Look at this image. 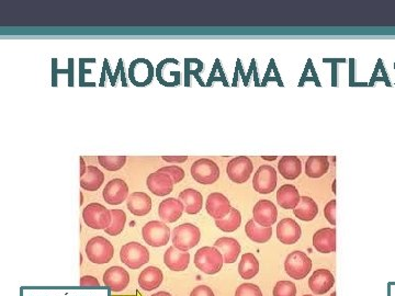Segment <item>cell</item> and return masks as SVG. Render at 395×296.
I'll return each mask as SVG.
<instances>
[{
  "instance_id": "30bf717a",
  "label": "cell",
  "mask_w": 395,
  "mask_h": 296,
  "mask_svg": "<svg viewBox=\"0 0 395 296\" xmlns=\"http://www.w3.org/2000/svg\"><path fill=\"white\" fill-rule=\"evenodd\" d=\"M277 171L269 165H263L259 167L254 176L253 186L255 191L261 194H269L274 191L277 186Z\"/></svg>"
},
{
  "instance_id": "4dcf8cb0",
  "label": "cell",
  "mask_w": 395,
  "mask_h": 296,
  "mask_svg": "<svg viewBox=\"0 0 395 296\" xmlns=\"http://www.w3.org/2000/svg\"><path fill=\"white\" fill-rule=\"evenodd\" d=\"M259 272V262L254 253H244L240 264H238V273L245 280H251L256 277Z\"/></svg>"
},
{
  "instance_id": "1f68e13d",
  "label": "cell",
  "mask_w": 395,
  "mask_h": 296,
  "mask_svg": "<svg viewBox=\"0 0 395 296\" xmlns=\"http://www.w3.org/2000/svg\"><path fill=\"white\" fill-rule=\"evenodd\" d=\"M241 224H242L241 213L237 209H234V207H232L230 214L224 217V219L215 221V225L219 227L221 231L225 233L235 232L240 228Z\"/></svg>"
},
{
  "instance_id": "d4e9b609",
  "label": "cell",
  "mask_w": 395,
  "mask_h": 296,
  "mask_svg": "<svg viewBox=\"0 0 395 296\" xmlns=\"http://www.w3.org/2000/svg\"><path fill=\"white\" fill-rule=\"evenodd\" d=\"M329 169L327 156H310L305 164V174L309 178L318 179L323 177Z\"/></svg>"
},
{
  "instance_id": "277c9868",
  "label": "cell",
  "mask_w": 395,
  "mask_h": 296,
  "mask_svg": "<svg viewBox=\"0 0 395 296\" xmlns=\"http://www.w3.org/2000/svg\"><path fill=\"white\" fill-rule=\"evenodd\" d=\"M82 219L85 224L92 230H106L111 225L112 214L105 205L90 203L82 211Z\"/></svg>"
},
{
  "instance_id": "52a82bcc",
  "label": "cell",
  "mask_w": 395,
  "mask_h": 296,
  "mask_svg": "<svg viewBox=\"0 0 395 296\" xmlns=\"http://www.w3.org/2000/svg\"><path fill=\"white\" fill-rule=\"evenodd\" d=\"M144 240L152 247H164L170 239V228L164 222L150 221L142 230Z\"/></svg>"
},
{
  "instance_id": "ab89813d",
  "label": "cell",
  "mask_w": 395,
  "mask_h": 296,
  "mask_svg": "<svg viewBox=\"0 0 395 296\" xmlns=\"http://www.w3.org/2000/svg\"><path fill=\"white\" fill-rule=\"evenodd\" d=\"M79 284L81 287H99V285H100L98 279L95 277H91V275H85V277H82L80 279Z\"/></svg>"
},
{
  "instance_id": "603a6c76",
  "label": "cell",
  "mask_w": 395,
  "mask_h": 296,
  "mask_svg": "<svg viewBox=\"0 0 395 296\" xmlns=\"http://www.w3.org/2000/svg\"><path fill=\"white\" fill-rule=\"evenodd\" d=\"M301 195L298 189L292 184H284L277 192L278 204L284 210H294L299 205Z\"/></svg>"
},
{
  "instance_id": "ba28073f",
  "label": "cell",
  "mask_w": 395,
  "mask_h": 296,
  "mask_svg": "<svg viewBox=\"0 0 395 296\" xmlns=\"http://www.w3.org/2000/svg\"><path fill=\"white\" fill-rule=\"evenodd\" d=\"M284 270L290 278L305 279L312 270V260L302 251H293L285 259Z\"/></svg>"
},
{
  "instance_id": "5bb4252c",
  "label": "cell",
  "mask_w": 395,
  "mask_h": 296,
  "mask_svg": "<svg viewBox=\"0 0 395 296\" xmlns=\"http://www.w3.org/2000/svg\"><path fill=\"white\" fill-rule=\"evenodd\" d=\"M146 184L153 194L157 196H166L173 192L175 183L167 174L157 170L147 177Z\"/></svg>"
},
{
  "instance_id": "9c48e42d",
  "label": "cell",
  "mask_w": 395,
  "mask_h": 296,
  "mask_svg": "<svg viewBox=\"0 0 395 296\" xmlns=\"http://www.w3.org/2000/svg\"><path fill=\"white\" fill-rule=\"evenodd\" d=\"M254 171V165L247 156H238L227 164L226 174L234 183H245Z\"/></svg>"
},
{
  "instance_id": "b9f144b4",
  "label": "cell",
  "mask_w": 395,
  "mask_h": 296,
  "mask_svg": "<svg viewBox=\"0 0 395 296\" xmlns=\"http://www.w3.org/2000/svg\"><path fill=\"white\" fill-rule=\"evenodd\" d=\"M80 166H81V170H80V178H81V177L85 175L86 169H87L86 164H85V162H84V158H82V157H80Z\"/></svg>"
},
{
  "instance_id": "74e56055",
  "label": "cell",
  "mask_w": 395,
  "mask_h": 296,
  "mask_svg": "<svg viewBox=\"0 0 395 296\" xmlns=\"http://www.w3.org/2000/svg\"><path fill=\"white\" fill-rule=\"evenodd\" d=\"M324 215L330 225H336V200H330L325 205Z\"/></svg>"
},
{
  "instance_id": "ee69618b",
  "label": "cell",
  "mask_w": 395,
  "mask_h": 296,
  "mask_svg": "<svg viewBox=\"0 0 395 296\" xmlns=\"http://www.w3.org/2000/svg\"><path fill=\"white\" fill-rule=\"evenodd\" d=\"M335 184H336V181L334 180V183H332V192L336 193V188H335Z\"/></svg>"
},
{
  "instance_id": "3957f363",
  "label": "cell",
  "mask_w": 395,
  "mask_h": 296,
  "mask_svg": "<svg viewBox=\"0 0 395 296\" xmlns=\"http://www.w3.org/2000/svg\"><path fill=\"white\" fill-rule=\"evenodd\" d=\"M88 260L96 264L110 262L114 254L112 243L102 236H96L87 242L85 248Z\"/></svg>"
},
{
  "instance_id": "4316f807",
  "label": "cell",
  "mask_w": 395,
  "mask_h": 296,
  "mask_svg": "<svg viewBox=\"0 0 395 296\" xmlns=\"http://www.w3.org/2000/svg\"><path fill=\"white\" fill-rule=\"evenodd\" d=\"M179 200L185 205V211L188 214H198L203 206V196L195 189H186L180 192Z\"/></svg>"
},
{
  "instance_id": "484cf974",
  "label": "cell",
  "mask_w": 395,
  "mask_h": 296,
  "mask_svg": "<svg viewBox=\"0 0 395 296\" xmlns=\"http://www.w3.org/2000/svg\"><path fill=\"white\" fill-rule=\"evenodd\" d=\"M163 279L164 275L159 268L147 267L139 274L138 284L144 291H153L162 284Z\"/></svg>"
},
{
  "instance_id": "8992f818",
  "label": "cell",
  "mask_w": 395,
  "mask_h": 296,
  "mask_svg": "<svg viewBox=\"0 0 395 296\" xmlns=\"http://www.w3.org/2000/svg\"><path fill=\"white\" fill-rule=\"evenodd\" d=\"M120 259L130 269L136 270L149 261V251L139 242H128L121 248Z\"/></svg>"
},
{
  "instance_id": "f6af8a7d",
  "label": "cell",
  "mask_w": 395,
  "mask_h": 296,
  "mask_svg": "<svg viewBox=\"0 0 395 296\" xmlns=\"http://www.w3.org/2000/svg\"><path fill=\"white\" fill-rule=\"evenodd\" d=\"M329 296H336V293H335V292H334V293H331Z\"/></svg>"
},
{
  "instance_id": "f1b7e54d",
  "label": "cell",
  "mask_w": 395,
  "mask_h": 296,
  "mask_svg": "<svg viewBox=\"0 0 395 296\" xmlns=\"http://www.w3.org/2000/svg\"><path fill=\"white\" fill-rule=\"evenodd\" d=\"M293 213L299 220L303 222H311L319 214V206L311 197L301 196L300 203L293 210Z\"/></svg>"
},
{
  "instance_id": "f546056e",
  "label": "cell",
  "mask_w": 395,
  "mask_h": 296,
  "mask_svg": "<svg viewBox=\"0 0 395 296\" xmlns=\"http://www.w3.org/2000/svg\"><path fill=\"white\" fill-rule=\"evenodd\" d=\"M245 233L249 239L257 242L264 243L267 242L272 236V228L271 227H263L257 224L254 220L247 222L245 226Z\"/></svg>"
},
{
  "instance_id": "7a4b0ae2",
  "label": "cell",
  "mask_w": 395,
  "mask_h": 296,
  "mask_svg": "<svg viewBox=\"0 0 395 296\" xmlns=\"http://www.w3.org/2000/svg\"><path fill=\"white\" fill-rule=\"evenodd\" d=\"M171 236H173L171 240H173L175 248L180 251H188L199 243L201 239V232L199 227L191 224V223H185V224L175 227Z\"/></svg>"
},
{
  "instance_id": "ffe728a7",
  "label": "cell",
  "mask_w": 395,
  "mask_h": 296,
  "mask_svg": "<svg viewBox=\"0 0 395 296\" xmlns=\"http://www.w3.org/2000/svg\"><path fill=\"white\" fill-rule=\"evenodd\" d=\"M164 262L171 271H185L190 262V253L188 251H180L171 246L164 254Z\"/></svg>"
},
{
  "instance_id": "2e32d148",
  "label": "cell",
  "mask_w": 395,
  "mask_h": 296,
  "mask_svg": "<svg viewBox=\"0 0 395 296\" xmlns=\"http://www.w3.org/2000/svg\"><path fill=\"white\" fill-rule=\"evenodd\" d=\"M302 235L300 225L292 219H283L277 225V237L284 245H294Z\"/></svg>"
},
{
  "instance_id": "ac0fdd59",
  "label": "cell",
  "mask_w": 395,
  "mask_h": 296,
  "mask_svg": "<svg viewBox=\"0 0 395 296\" xmlns=\"http://www.w3.org/2000/svg\"><path fill=\"white\" fill-rule=\"evenodd\" d=\"M185 211L183 202L176 197H168L160 202L158 206V215L165 223H175L178 221Z\"/></svg>"
},
{
  "instance_id": "9a60e30c",
  "label": "cell",
  "mask_w": 395,
  "mask_h": 296,
  "mask_svg": "<svg viewBox=\"0 0 395 296\" xmlns=\"http://www.w3.org/2000/svg\"><path fill=\"white\" fill-rule=\"evenodd\" d=\"M103 283L113 292H121L130 283V274L122 267H111L103 274Z\"/></svg>"
},
{
  "instance_id": "e575fe53",
  "label": "cell",
  "mask_w": 395,
  "mask_h": 296,
  "mask_svg": "<svg viewBox=\"0 0 395 296\" xmlns=\"http://www.w3.org/2000/svg\"><path fill=\"white\" fill-rule=\"evenodd\" d=\"M273 296H296L295 284L290 281H279L273 288Z\"/></svg>"
},
{
  "instance_id": "44dd1931",
  "label": "cell",
  "mask_w": 395,
  "mask_h": 296,
  "mask_svg": "<svg viewBox=\"0 0 395 296\" xmlns=\"http://www.w3.org/2000/svg\"><path fill=\"white\" fill-rule=\"evenodd\" d=\"M214 247L222 253L224 263H234L237 261V258L242 250L240 242L232 237L219 238L214 242Z\"/></svg>"
},
{
  "instance_id": "cb8c5ba5",
  "label": "cell",
  "mask_w": 395,
  "mask_h": 296,
  "mask_svg": "<svg viewBox=\"0 0 395 296\" xmlns=\"http://www.w3.org/2000/svg\"><path fill=\"white\" fill-rule=\"evenodd\" d=\"M278 170L284 179L294 180L302 174V163L296 156H283L278 163Z\"/></svg>"
},
{
  "instance_id": "e0dca14e",
  "label": "cell",
  "mask_w": 395,
  "mask_h": 296,
  "mask_svg": "<svg viewBox=\"0 0 395 296\" xmlns=\"http://www.w3.org/2000/svg\"><path fill=\"white\" fill-rule=\"evenodd\" d=\"M335 278L329 270L319 269L314 271L309 280V287L316 295H323L334 287Z\"/></svg>"
},
{
  "instance_id": "836d02e7",
  "label": "cell",
  "mask_w": 395,
  "mask_h": 296,
  "mask_svg": "<svg viewBox=\"0 0 395 296\" xmlns=\"http://www.w3.org/2000/svg\"><path fill=\"white\" fill-rule=\"evenodd\" d=\"M98 162L109 171H118L126 165L127 156H98Z\"/></svg>"
},
{
  "instance_id": "7bdbcfd3",
  "label": "cell",
  "mask_w": 395,
  "mask_h": 296,
  "mask_svg": "<svg viewBox=\"0 0 395 296\" xmlns=\"http://www.w3.org/2000/svg\"><path fill=\"white\" fill-rule=\"evenodd\" d=\"M152 296H171V295L167 292H164V291H162V292H157V293L153 294Z\"/></svg>"
},
{
  "instance_id": "6da1fadb",
  "label": "cell",
  "mask_w": 395,
  "mask_h": 296,
  "mask_svg": "<svg viewBox=\"0 0 395 296\" xmlns=\"http://www.w3.org/2000/svg\"><path fill=\"white\" fill-rule=\"evenodd\" d=\"M224 263L222 253L213 247H202L195 254V264L200 271L205 274H216L221 271Z\"/></svg>"
},
{
  "instance_id": "7c38bea8",
  "label": "cell",
  "mask_w": 395,
  "mask_h": 296,
  "mask_svg": "<svg viewBox=\"0 0 395 296\" xmlns=\"http://www.w3.org/2000/svg\"><path fill=\"white\" fill-rule=\"evenodd\" d=\"M129 186L127 182L122 179H112L106 184V188L102 191V196L108 204L119 205L123 203V201L128 200Z\"/></svg>"
},
{
  "instance_id": "60d3db41",
  "label": "cell",
  "mask_w": 395,
  "mask_h": 296,
  "mask_svg": "<svg viewBox=\"0 0 395 296\" xmlns=\"http://www.w3.org/2000/svg\"><path fill=\"white\" fill-rule=\"evenodd\" d=\"M163 160L167 163H175V164H181L185 163L188 159V156H162Z\"/></svg>"
},
{
  "instance_id": "5b68a950",
  "label": "cell",
  "mask_w": 395,
  "mask_h": 296,
  "mask_svg": "<svg viewBox=\"0 0 395 296\" xmlns=\"http://www.w3.org/2000/svg\"><path fill=\"white\" fill-rule=\"evenodd\" d=\"M190 173L198 183L213 184L220 178V168L213 160L209 158H201L192 164Z\"/></svg>"
},
{
  "instance_id": "bcb514c9",
  "label": "cell",
  "mask_w": 395,
  "mask_h": 296,
  "mask_svg": "<svg viewBox=\"0 0 395 296\" xmlns=\"http://www.w3.org/2000/svg\"><path fill=\"white\" fill-rule=\"evenodd\" d=\"M303 296H313V295H310V294H306V295H303Z\"/></svg>"
},
{
  "instance_id": "7402d4cb",
  "label": "cell",
  "mask_w": 395,
  "mask_h": 296,
  "mask_svg": "<svg viewBox=\"0 0 395 296\" xmlns=\"http://www.w3.org/2000/svg\"><path fill=\"white\" fill-rule=\"evenodd\" d=\"M127 204L135 216H145L152 210V199L145 192H134L128 197Z\"/></svg>"
},
{
  "instance_id": "d590c367",
  "label": "cell",
  "mask_w": 395,
  "mask_h": 296,
  "mask_svg": "<svg viewBox=\"0 0 395 296\" xmlns=\"http://www.w3.org/2000/svg\"><path fill=\"white\" fill-rule=\"evenodd\" d=\"M159 171H162V173L167 174L171 179H173L174 183H179L181 182L185 179V170L179 167V166H176V165H171V166H167V167H163L158 169Z\"/></svg>"
},
{
  "instance_id": "8fae6325",
  "label": "cell",
  "mask_w": 395,
  "mask_h": 296,
  "mask_svg": "<svg viewBox=\"0 0 395 296\" xmlns=\"http://www.w3.org/2000/svg\"><path fill=\"white\" fill-rule=\"evenodd\" d=\"M205 209L207 214L216 221L224 219L230 214L232 206L230 200L224 194L220 193V192H213L207 196Z\"/></svg>"
},
{
  "instance_id": "4fadbf2b",
  "label": "cell",
  "mask_w": 395,
  "mask_h": 296,
  "mask_svg": "<svg viewBox=\"0 0 395 296\" xmlns=\"http://www.w3.org/2000/svg\"><path fill=\"white\" fill-rule=\"evenodd\" d=\"M254 221L263 227H271L278 217L277 207L269 200H259L253 210Z\"/></svg>"
},
{
  "instance_id": "8d00e7d4",
  "label": "cell",
  "mask_w": 395,
  "mask_h": 296,
  "mask_svg": "<svg viewBox=\"0 0 395 296\" xmlns=\"http://www.w3.org/2000/svg\"><path fill=\"white\" fill-rule=\"evenodd\" d=\"M235 296H263L262 290L253 283H244L237 288Z\"/></svg>"
},
{
  "instance_id": "d6986e66",
  "label": "cell",
  "mask_w": 395,
  "mask_h": 296,
  "mask_svg": "<svg viewBox=\"0 0 395 296\" xmlns=\"http://www.w3.org/2000/svg\"><path fill=\"white\" fill-rule=\"evenodd\" d=\"M313 246L321 253L336 251V230L335 228H322L313 236Z\"/></svg>"
},
{
  "instance_id": "83f0119b",
  "label": "cell",
  "mask_w": 395,
  "mask_h": 296,
  "mask_svg": "<svg viewBox=\"0 0 395 296\" xmlns=\"http://www.w3.org/2000/svg\"><path fill=\"white\" fill-rule=\"evenodd\" d=\"M105 182V175L96 166H87L85 175L80 178V186L86 191L95 192Z\"/></svg>"
},
{
  "instance_id": "d6a6232c",
  "label": "cell",
  "mask_w": 395,
  "mask_h": 296,
  "mask_svg": "<svg viewBox=\"0 0 395 296\" xmlns=\"http://www.w3.org/2000/svg\"><path fill=\"white\" fill-rule=\"evenodd\" d=\"M111 214H112L111 225L106 228L105 232L110 236H118L123 232L124 226H126L127 214L122 210L119 209H112Z\"/></svg>"
},
{
  "instance_id": "f35d334b",
  "label": "cell",
  "mask_w": 395,
  "mask_h": 296,
  "mask_svg": "<svg viewBox=\"0 0 395 296\" xmlns=\"http://www.w3.org/2000/svg\"><path fill=\"white\" fill-rule=\"evenodd\" d=\"M190 296H214V293L207 285H199L192 290Z\"/></svg>"
}]
</instances>
